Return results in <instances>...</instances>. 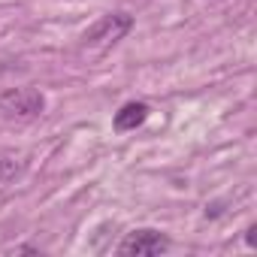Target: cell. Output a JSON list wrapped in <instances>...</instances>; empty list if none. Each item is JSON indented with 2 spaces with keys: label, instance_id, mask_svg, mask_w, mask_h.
Returning <instances> with one entry per match:
<instances>
[{
  "label": "cell",
  "instance_id": "1",
  "mask_svg": "<svg viewBox=\"0 0 257 257\" xmlns=\"http://www.w3.org/2000/svg\"><path fill=\"white\" fill-rule=\"evenodd\" d=\"M134 28V16H127V13H106L100 16L85 34H82V46L85 49H109L115 46L118 40H124V34Z\"/></svg>",
  "mask_w": 257,
  "mask_h": 257
},
{
  "label": "cell",
  "instance_id": "2",
  "mask_svg": "<svg viewBox=\"0 0 257 257\" xmlns=\"http://www.w3.org/2000/svg\"><path fill=\"white\" fill-rule=\"evenodd\" d=\"M43 109H46V97L37 88H7L0 94V112L7 118L31 121V118H40Z\"/></svg>",
  "mask_w": 257,
  "mask_h": 257
},
{
  "label": "cell",
  "instance_id": "3",
  "mask_svg": "<svg viewBox=\"0 0 257 257\" xmlns=\"http://www.w3.org/2000/svg\"><path fill=\"white\" fill-rule=\"evenodd\" d=\"M167 248H170V239L161 230L143 227V230H134L121 239L118 254H124V257H155V254H164Z\"/></svg>",
  "mask_w": 257,
  "mask_h": 257
},
{
  "label": "cell",
  "instance_id": "4",
  "mask_svg": "<svg viewBox=\"0 0 257 257\" xmlns=\"http://www.w3.org/2000/svg\"><path fill=\"white\" fill-rule=\"evenodd\" d=\"M149 106L146 103H140V100H131V103H124L118 112H115V118H112V124H115V131L118 134H127V131H137L140 124H146V118H149Z\"/></svg>",
  "mask_w": 257,
  "mask_h": 257
},
{
  "label": "cell",
  "instance_id": "5",
  "mask_svg": "<svg viewBox=\"0 0 257 257\" xmlns=\"http://www.w3.org/2000/svg\"><path fill=\"white\" fill-rule=\"evenodd\" d=\"M25 173V161L16 155H0V185H10Z\"/></svg>",
  "mask_w": 257,
  "mask_h": 257
},
{
  "label": "cell",
  "instance_id": "6",
  "mask_svg": "<svg viewBox=\"0 0 257 257\" xmlns=\"http://www.w3.org/2000/svg\"><path fill=\"white\" fill-rule=\"evenodd\" d=\"M254 233H257V224H251V227L245 230V245H248V248H257V236H254Z\"/></svg>",
  "mask_w": 257,
  "mask_h": 257
}]
</instances>
